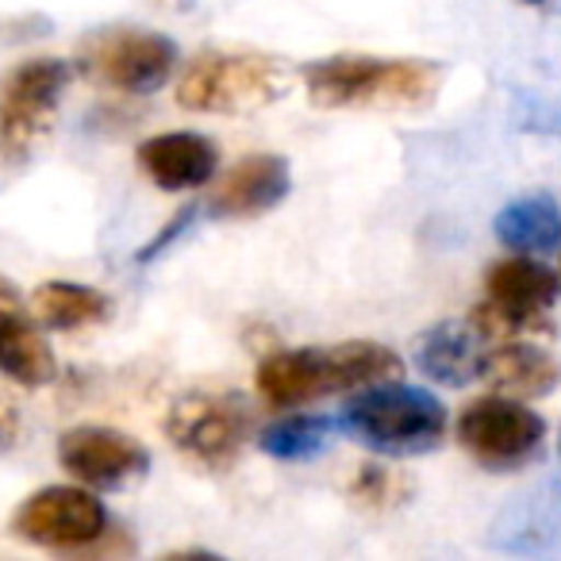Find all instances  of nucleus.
Instances as JSON below:
<instances>
[{
    "label": "nucleus",
    "mask_w": 561,
    "mask_h": 561,
    "mask_svg": "<svg viewBox=\"0 0 561 561\" xmlns=\"http://www.w3.org/2000/svg\"><path fill=\"white\" fill-rule=\"evenodd\" d=\"M404 362L397 351L366 339L335 346H312V351H273L257 366V397L270 408H300L331 392H354L369 385L397 381Z\"/></svg>",
    "instance_id": "obj_1"
},
{
    "label": "nucleus",
    "mask_w": 561,
    "mask_h": 561,
    "mask_svg": "<svg viewBox=\"0 0 561 561\" xmlns=\"http://www.w3.org/2000/svg\"><path fill=\"white\" fill-rule=\"evenodd\" d=\"M316 108H420L443 85V66L427 58L335 55L305 66Z\"/></svg>",
    "instance_id": "obj_2"
},
{
    "label": "nucleus",
    "mask_w": 561,
    "mask_h": 561,
    "mask_svg": "<svg viewBox=\"0 0 561 561\" xmlns=\"http://www.w3.org/2000/svg\"><path fill=\"white\" fill-rule=\"evenodd\" d=\"M335 427L366 443L369 450L408 458V454H427L446 435V408L435 392L415 389V385L381 381L362 389L343 408Z\"/></svg>",
    "instance_id": "obj_3"
},
{
    "label": "nucleus",
    "mask_w": 561,
    "mask_h": 561,
    "mask_svg": "<svg viewBox=\"0 0 561 561\" xmlns=\"http://www.w3.org/2000/svg\"><path fill=\"white\" fill-rule=\"evenodd\" d=\"M280 93V66L254 50H201L178 81V104L201 116H250Z\"/></svg>",
    "instance_id": "obj_4"
},
{
    "label": "nucleus",
    "mask_w": 561,
    "mask_h": 561,
    "mask_svg": "<svg viewBox=\"0 0 561 561\" xmlns=\"http://www.w3.org/2000/svg\"><path fill=\"white\" fill-rule=\"evenodd\" d=\"M489 297L469 312V323L481 331L484 343H512L523 335H550V312L561 297V277L535 254L500 257L484 273Z\"/></svg>",
    "instance_id": "obj_5"
},
{
    "label": "nucleus",
    "mask_w": 561,
    "mask_h": 561,
    "mask_svg": "<svg viewBox=\"0 0 561 561\" xmlns=\"http://www.w3.org/2000/svg\"><path fill=\"white\" fill-rule=\"evenodd\" d=\"M250 431H254V415L247 400H239L234 392H185L181 400H173L165 415V438L173 443V450L185 454L193 466L216 469V473L239 461Z\"/></svg>",
    "instance_id": "obj_6"
},
{
    "label": "nucleus",
    "mask_w": 561,
    "mask_h": 561,
    "mask_svg": "<svg viewBox=\"0 0 561 561\" xmlns=\"http://www.w3.org/2000/svg\"><path fill=\"white\" fill-rule=\"evenodd\" d=\"M546 420L515 397H481L461 408L458 443L477 466L492 473H512L542 454Z\"/></svg>",
    "instance_id": "obj_7"
},
{
    "label": "nucleus",
    "mask_w": 561,
    "mask_h": 561,
    "mask_svg": "<svg viewBox=\"0 0 561 561\" xmlns=\"http://www.w3.org/2000/svg\"><path fill=\"white\" fill-rule=\"evenodd\" d=\"M70 73L58 58H32L0 81V154L9 162L27 158L50 131Z\"/></svg>",
    "instance_id": "obj_8"
},
{
    "label": "nucleus",
    "mask_w": 561,
    "mask_h": 561,
    "mask_svg": "<svg viewBox=\"0 0 561 561\" xmlns=\"http://www.w3.org/2000/svg\"><path fill=\"white\" fill-rule=\"evenodd\" d=\"M78 70L119 93H154L178 70V47L158 32H96L78 47Z\"/></svg>",
    "instance_id": "obj_9"
},
{
    "label": "nucleus",
    "mask_w": 561,
    "mask_h": 561,
    "mask_svg": "<svg viewBox=\"0 0 561 561\" xmlns=\"http://www.w3.org/2000/svg\"><path fill=\"white\" fill-rule=\"evenodd\" d=\"M108 530V512L101 500L78 484H50L27 496L12 515V535L20 542L55 553H85Z\"/></svg>",
    "instance_id": "obj_10"
},
{
    "label": "nucleus",
    "mask_w": 561,
    "mask_h": 561,
    "mask_svg": "<svg viewBox=\"0 0 561 561\" xmlns=\"http://www.w3.org/2000/svg\"><path fill=\"white\" fill-rule=\"evenodd\" d=\"M58 461L73 481L89 489H119L150 469V454L139 438L112 427H73L58 438Z\"/></svg>",
    "instance_id": "obj_11"
},
{
    "label": "nucleus",
    "mask_w": 561,
    "mask_h": 561,
    "mask_svg": "<svg viewBox=\"0 0 561 561\" xmlns=\"http://www.w3.org/2000/svg\"><path fill=\"white\" fill-rule=\"evenodd\" d=\"M293 188L289 162L277 154H250L211 188L208 211L216 219H254L277 208Z\"/></svg>",
    "instance_id": "obj_12"
},
{
    "label": "nucleus",
    "mask_w": 561,
    "mask_h": 561,
    "mask_svg": "<svg viewBox=\"0 0 561 561\" xmlns=\"http://www.w3.org/2000/svg\"><path fill=\"white\" fill-rule=\"evenodd\" d=\"M139 170L165 193H185L211 181L219 162V147L196 131H165L135 150Z\"/></svg>",
    "instance_id": "obj_13"
},
{
    "label": "nucleus",
    "mask_w": 561,
    "mask_h": 561,
    "mask_svg": "<svg viewBox=\"0 0 561 561\" xmlns=\"http://www.w3.org/2000/svg\"><path fill=\"white\" fill-rule=\"evenodd\" d=\"M484 358H489L484 339L469 320L435 323L415 343V366H420V374L438 385H454V389L477 381L484 374Z\"/></svg>",
    "instance_id": "obj_14"
},
{
    "label": "nucleus",
    "mask_w": 561,
    "mask_h": 561,
    "mask_svg": "<svg viewBox=\"0 0 561 561\" xmlns=\"http://www.w3.org/2000/svg\"><path fill=\"white\" fill-rule=\"evenodd\" d=\"M481 377L500 397L538 400L561 385V362L546 346L512 339V343H500L496 351H489Z\"/></svg>",
    "instance_id": "obj_15"
},
{
    "label": "nucleus",
    "mask_w": 561,
    "mask_h": 561,
    "mask_svg": "<svg viewBox=\"0 0 561 561\" xmlns=\"http://www.w3.org/2000/svg\"><path fill=\"white\" fill-rule=\"evenodd\" d=\"M492 231L512 254H553L561 250V208L550 193H530L507 204Z\"/></svg>",
    "instance_id": "obj_16"
},
{
    "label": "nucleus",
    "mask_w": 561,
    "mask_h": 561,
    "mask_svg": "<svg viewBox=\"0 0 561 561\" xmlns=\"http://www.w3.org/2000/svg\"><path fill=\"white\" fill-rule=\"evenodd\" d=\"M0 374L12 377L16 385H27V389H43L58 374L47 339L20 312L0 320Z\"/></svg>",
    "instance_id": "obj_17"
},
{
    "label": "nucleus",
    "mask_w": 561,
    "mask_h": 561,
    "mask_svg": "<svg viewBox=\"0 0 561 561\" xmlns=\"http://www.w3.org/2000/svg\"><path fill=\"white\" fill-rule=\"evenodd\" d=\"M32 312L50 331H78L108 316V297L78 280H47L32 293Z\"/></svg>",
    "instance_id": "obj_18"
},
{
    "label": "nucleus",
    "mask_w": 561,
    "mask_h": 561,
    "mask_svg": "<svg viewBox=\"0 0 561 561\" xmlns=\"http://www.w3.org/2000/svg\"><path fill=\"white\" fill-rule=\"evenodd\" d=\"M331 427H335V420H328V415H285L257 435V446L277 461H312L328 450Z\"/></svg>",
    "instance_id": "obj_19"
},
{
    "label": "nucleus",
    "mask_w": 561,
    "mask_h": 561,
    "mask_svg": "<svg viewBox=\"0 0 561 561\" xmlns=\"http://www.w3.org/2000/svg\"><path fill=\"white\" fill-rule=\"evenodd\" d=\"M346 492H351V500H358L362 507H397L400 500H408L412 481H408L404 473H397V469L369 461V466H358V473L351 477V489Z\"/></svg>",
    "instance_id": "obj_20"
},
{
    "label": "nucleus",
    "mask_w": 561,
    "mask_h": 561,
    "mask_svg": "<svg viewBox=\"0 0 561 561\" xmlns=\"http://www.w3.org/2000/svg\"><path fill=\"white\" fill-rule=\"evenodd\" d=\"M20 427H24V420H20L16 400L0 392V454L12 450V446L20 443Z\"/></svg>",
    "instance_id": "obj_21"
},
{
    "label": "nucleus",
    "mask_w": 561,
    "mask_h": 561,
    "mask_svg": "<svg viewBox=\"0 0 561 561\" xmlns=\"http://www.w3.org/2000/svg\"><path fill=\"white\" fill-rule=\"evenodd\" d=\"M188 224H193V208H185V211H181V216L178 219H173V224L170 227H165V231L162 234H158V239L154 242H150V247L147 250H142V254H139V262H147V257H154L158 254V247H165V242H170L173 239V234H178V231H185V227Z\"/></svg>",
    "instance_id": "obj_22"
},
{
    "label": "nucleus",
    "mask_w": 561,
    "mask_h": 561,
    "mask_svg": "<svg viewBox=\"0 0 561 561\" xmlns=\"http://www.w3.org/2000/svg\"><path fill=\"white\" fill-rule=\"evenodd\" d=\"M20 312V293L9 277H0V320H9V316Z\"/></svg>",
    "instance_id": "obj_23"
},
{
    "label": "nucleus",
    "mask_w": 561,
    "mask_h": 561,
    "mask_svg": "<svg viewBox=\"0 0 561 561\" xmlns=\"http://www.w3.org/2000/svg\"><path fill=\"white\" fill-rule=\"evenodd\" d=\"M527 4H550V0H527Z\"/></svg>",
    "instance_id": "obj_24"
},
{
    "label": "nucleus",
    "mask_w": 561,
    "mask_h": 561,
    "mask_svg": "<svg viewBox=\"0 0 561 561\" xmlns=\"http://www.w3.org/2000/svg\"><path fill=\"white\" fill-rule=\"evenodd\" d=\"M558 454H561V431H558Z\"/></svg>",
    "instance_id": "obj_25"
}]
</instances>
